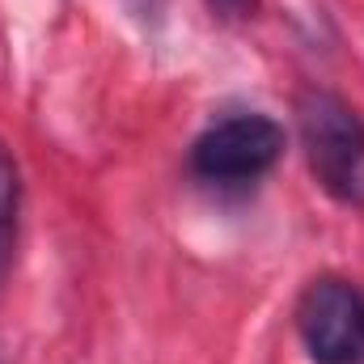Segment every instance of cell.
<instances>
[{"label": "cell", "instance_id": "cell-1", "mask_svg": "<svg viewBox=\"0 0 364 364\" xmlns=\"http://www.w3.org/2000/svg\"><path fill=\"white\" fill-rule=\"evenodd\" d=\"M296 127L318 186L364 212V119L339 93L305 90L296 97Z\"/></svg>", "mask_w": 364, "mask_h": 364}, {"label": "cell", "instance_id": "cell-2", "mask_svg": "<svg viewBox=\"0 0 364 364\" xmlns=\"http://www.w3.org/2000/svg\"><path fill=\"white\" fill-rule=\"evenodd\" d=\"M284 153V132L267 114H233L212 123L195 149H191V170L203 182L237 186V182L263 178Z\"/></svg>", "mask_w": 364, "mask_h": 364}, {"label": "cell", "instance_id": "cell-3", "mask_svg": "<svg viewBox=\"0 0 364 364\" xmlns=\"http://www.w3.org/2000/svg\"><path fill=\"white\" fill-rule=\"evenodd\" d=\"M296 331L318 364H364V296L348 279H314L301 292Z\"/></svg>", "mask_w": 364, "mask_h": 364}, {"label": "cell", "instance_id": "cell-4", "mask_svg": "<svg viewBox=\"0 0 364 364\" xmlns=\"http://www.w3.org/2000/svg\"><path fill=\"white\" fill-rule=\"evenodd\" d=\"M17 203H21V178L13 153L0 144V284L13 263V237H17Z\"/></svg>", "mask_w": 364, "mask_h": 364}, {"label": "cell", "instance_id": "cell-5", "mask_svg": "<svg viewBox=\"0 0 364 364\" xmlns=\"http://www.w3.org/2000/svg\"><path fill=\"white\" fill-rule=\"evenodd\" d=\"M208 9L216 17H225V21H237V17H250L255 0H208Z\"/></svg>", "mask_w": 364, "mask_h": 364}, {"label": "cell", "instance_id": "cell-6", "mask_svg": "<svg viewBox=\"0 0 364 364\" xmlns=\"http://www.w3.org/2000/svg\"><path fill=\"white\" fill-rule=\"evenodd\" d=\"M136 13H157V0H127Z\"/></svg>", "mask_w": 364, "mask_h": 364}]
</instances>
